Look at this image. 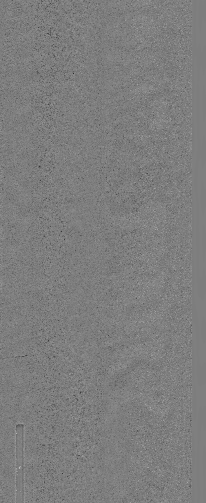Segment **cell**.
Here are the masks:
<instances>
[{
    "mask_svg": "<svg viewBox=\"0 0 206 503\" xmlns=\"http://www.w3.org/2000/svg\"><path fill=\"white\" fill-rule=\"evenodd\" d=\"M16 502L24 503V425L16 426Z\"/></svg>",
    "mask_w": 206,
    "mask_h": 503,
    "instance_id": "1",
    "label": "cell"
}]
</instances>
